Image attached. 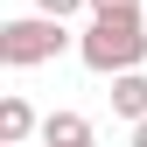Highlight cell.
I'll return each instance as SVG.
<instances>
[{
  "label": "cell",
  "mask_w": 147,
  "mask_h": 147,
  "mask_svg": "<svg viewBox=\"0 0 147 147\" xmlns=\"http://www.w3.org/2000/svg\"><path fill=\"white\" fill-rule=\"evenodd\" d=\"M77 7H91V0H35V14H56V21H70Z\"/></svg>",
  "instance_id": "6"
},
{
  "label": "cell",
  "mask_w": 147,
  "mask_h": 147,
  "mask_svg": "<svg viewBox=\"0 0 147 147\" xmlns=\"http://www.w3.org/2000/svg\"><path fill=\"white\" fill-rule=\"evenodd\" d=\"M14 147H28V140H14Z\"/></svg>",
  "instance_id": "9"
},
{
  "label": "cell",
  "mask_w": 147,
  "mask_h": 147,
  "mask_svg": "<svg viewBox=\"0 0 147 147\" xmlns=\"http://www.w3.org/2000/svg\"><path fill=\"white\" fill-rule=\"evenodd\" d=\"M91 140V119L84 112H49L42 119V147H84Z\"/></svg>",
  "instance_id": "4"
},
{
  "label": "cell",
  "mask_w": 147,
  "mask_h": 147,
  "mask_svg": "<svg viewBox=\"0 0 147 147\" xmlns=\"http://www.w3.org/2000/svg\"><path fill=\"white\" fill-rule=\"evenodd\" d=\"M28 133H35L28 98H0V147H14V140H28Z\"/></svg>",
  "instance_id": "5"
},
{
  "label": "cell",
  "mask_w": 147,
  "mask_h": 147,
  "mask_svg": "<svg viewBox=\"0 0 147 147\" xmlns=\"http://www.w3.org/2000/svg\"><path fill=\"white\" fill-rule=\"evenodd\" d=\"M63 49H70V28L56 14H21V21L0 28V63H14V70H35V63L63 56Z\"/></svg>",
  "instance_id": "2"
},
{
  "label": "cell",
  "mask_w": 147,
  "mask_h": 147,
  "mask_svg": "<svg viewBox=\"0 0 147 147\" xmlns=\"http://www.w3.org/2000/svg\"><path fill=\"white\" fill-rule=\"evenodd\" d=\"M91 14H140V0H91Z\"/></svg>",
  "instance_id": "7"
},
{
  "label": "cell",
  "mask_w": 147,
  "mask_h": 147,
  "mask_svg": "<svg viewBox=\"0 0 147 147\" xmlns=\"http://www.w3.org/2000/svg\"><path fill=\"white\" fill-rule=\"evenodd\" d=\"M112 112L119 119H147V77L140 70H119L112 77Z\"/></svg>",
  "instance_id": "3"
},
{
  "label": "cell",
  "mask_w": 147,
  "mask_h": 147,
  "mask_svg": "<svg viewBox=\"0 0 147 147\" xmlns=\"http://www.w3.org/2000/svg\"><path fill=\"white\" fill-rule=\"evenodd\" d=\"M133 147H147V119H133Z\"/></svg>",
  "instance_id": "8"
},
{
  "label": "cell",
  "mask_w": 147,
  "mask_h": 147,
  "mask_svg": "<svg viewBox=\"0 0 147 147\" xmlns=\"http://www.w3.org/2000/svg\"><path fill=\"white\" fill-rule=\"evenodd\" d=\"M84 147H91V140H84Z\"/></svg>",
  "instance_id": "10"
},
{
  "label": "cell",
  "mask_w": 147,
  "mask_h": 147,
  "mask_svg": "<svg viewBox=\"0 0 147 147\" xmlns=\"http://www.w3.org/2000/svg\"><path fill=\"white\" fill-rule=\"evenodd\" d=\"M77 56L98 70V77L140 70V56H147V28H140V14H91V28L77 35Z\"/></svg>",
  "instance_id": "1"
}]
</instances>
